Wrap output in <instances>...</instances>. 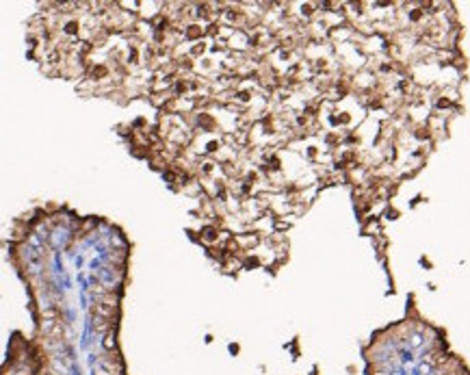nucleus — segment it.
I'll list each match as a JSON object with an SVG mask.
<instances>
[{
    "instance_id": "nucleus-1",
    "label": "nucleus",
    "mask_w": 470,
    "mask_h": 375,
    "mask_svg": "<svg viewBox=\"0 0 470 375\" xmlns=\"http://www.w3.org/2000/svg\"><path fill=\"white\" fill-rule=\"evenodd\" d=\"M407 343H409L412 349H420L422 345H425V336H422V332H409Z\"/></svg>"
},
{
    "instance_id": "nucleus-2",
    "label": "nucleus",
    "mask_w": 470,
    "mask_h": 375,
    "mask_svg": "<svg viewBox=\"0 0 470 375\" xmlns=\"http://www.w3.org/2000/svg\"><path fill=\"white\" fill-rule=\"evenodd\" d=\"M102 347H104V351H115V330H111L109 334L102 338Z\"/></svg>"
},
{
    "instance_id": "nucleus-3",
    "label": "nucleus",
    "mask_w": 470,
    "mask_h": 375,
    "mask_svg": "<svg viewBox=\"0 0 470 375\" xmlns=\"http://www.w3.org/2000/svg\"><path fill=\"white\" fill-rule=\"evenodd\" d=\"M215 234H217L215 228H206V230H204V239H206V241H215V239H217Z\"/></svg>"
},
{
    "instance_id": "nucleus-4",
    "label": "nucleus",
    "mask_w": 470,
    "mask_h": 375,
    "mask_svg": "<svg viewBox=\"0 0 470 375\" xmlns=\"http://www.w3.org/2000/svg\"><path fill=\"white\" fill-rule=\"evenodd\" d=\"M93 375H111L102 365H96V369H93Z\"/></svg>"
}]
</instances>
